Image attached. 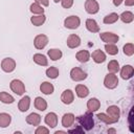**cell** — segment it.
I'll use <instances>...</instances> for the list:
<instances>
[{
  "instance_id": "obj_1",
  "label": "cell",
  "mask_w": 134,
  "mask_h": 134,
  "mask_svg": "<svg viewBox=\"0 0 134 134\" xmlns=\"http://www.w3.org/2000/svg\"><path fill=\"white\" fill-rule=\"evenodd\" d=\"M75 119L77 120L79 125H80L85 131H90V130H92L93 127H94V119H93L92 112L87 111L86 113L76 116Z\"/></svg>"
},
{
  "instance_id": "obj_2",
  "label": "cell",
  "mask_w": 134,
  "mask_h": 134,
  "mask_svg": "<svg viewBox=\"0 0 134 134\" xmlns=\"http://www.w3.org/2000/svg\"><path fill=\"white\" fill-rule=\"evenodd\" d=\"M70 79L74 82H82L87 79V73L80 67H73L70 70Z\"/></svg>"
},
{
  "instance_id": "obj_3",
  "label": "cell",
  "mask_w": 134,
  "mask_h": 134,
  "mask_svg": "<svg viewBox=\"0 0 134 134\" xmlns=\"http://www.w3.org/2000/svg\"><path fill=\"white\" fill-rule=\"evenodd\" d=\"M118 85V77L115 73L109 72L104 79V86L107 89H114Z\"/></svg>"
},
{
  "instance_id": "obj_4",
  "label": "cell",
  "mask_w": 134,
  "mask_h": 134,
  "mask_svg": "<svg viewBox=\"0 0 134 134\" xmlns=\"http://www.w3.org/2000/svg\"><path fill=\"white\" fill-rule=\"evenodd\" d=\"M9 87H10V90L15 92L17 95H23L25 93V85L21 80H18V79L13 80L9 84Z\"/></svg>"
},
{
  "instance_id": "obj_5",
  "label": "cell",
  "mask_w": 134,
  "mask_h": 134,
  "mask_svg": "<svg viewBox=\"0 0 134 134\" xmlns=\"http://www.w3.org/2000/svg\"><path fill=\"white\" fill-rule=\"evenodd\" d=\"M81 25V19L77 16H69L64 20V26L68 29H76Z\"/></svg>"
},
{
  "instance_id": "obj_6",
  "label": "cell",
  "mask_w": 134,
  "mask_h": 134,
  "mask_svg": "<svg viewBox=\"0 0 134 134\" xmlns=\"http://www.w3.org/2000/svg\"><path fill=\"white\" fill-rule=\"evenodd\" d=\"M1 69L6 73L13 72L16 69V61L12 58H4L1 61Z\"/></svg>"
},
{
  "instance_id": "obj_7",
  "label": "cell",
  "mask_w": 134,
  "mask_h": 134,
  "mask_svg": "<svg viewBox=\"0 0 134 134\" xmlns=\"http://www.w3.org/2000/svg\"><path fill=\"white\" fill-rule=\"evenodd\" d=\"M85 10L90 15H95L99 10V4L96 0H86L85 1Z\"/></svg>"
},
{
  "instance_id": "obj_8",
  "label": "cell",
  "mask_w": 134,
  "mask_h": 134,
  "mask_svg": "<svg viewBox=\"0 0 134 134\" xmlns=\"http://www.w3.org/2000/svg\"><path fill=\"white\" fill-rule=\"evenodd\" d=\"M99 38L105 43H113V44H115L119 40V37L116 34L111 32V31H105V32L99 34Z\"/></svg>"
},
{
  "instance_id": "obj_9",
  "label": "cell",
  "mask_w": 134,
  "mask_h": 134,
  "mask_svg": "<svg viewBox=\"0 0 134 134\" xmlns=\"http://www.w3.org/2000/svg\"><path fill=\"white\" fill-rule=\"evenodd\" d=\"M48 44V37L46 35H38L35 37L34 39V46L37 49H43L46 47V45Z\"/></svg>"
},
{
  "instance_id": "obj_10",
  "label": "cell",
  "mask_w": 134,
  "mask_h": 134,
  "mask_svg": "<svg viewBox=\"0 0 134 134\" xmlns=\"http://www.w3.org/2000/svg\"><path fill=\"white\" fill-rule=\"evenodd\" d=\"M61 100L63 104L65 105H70L73 103L74 100V93L72 92V90L70 89H66L62 92L61 94Z\"/></svg>"
},
{
  "instance_id": "obj_11",
  "label": "cell",
  "mask_w": 134,
  "mask_h": 134,
  "mask_svg": "<svg viewBox=\"0 0 134 134\" xmlns=\"http://www.w3.org/2000/svg\"><path fill=\"white\" fill-rule=\"evenodd\" d=\"M66 43H67V46L69 48H71V49L76 48L81 45V38L75 34H71V35L68 36Z\"/></svg>"
},
{
  "instance_id": "obj_12",
  "label": "cell",
  "mask_w": 134,
  "mask_h": 134,
  "mask_svg": "<svg viewBox=\"0 0 134 134\" xmlns=\"http://www.w3.org/2000/svg\"><path fill=\"white\" fill-rule=\"evenodd\" d=\"M120 69V76L122 80H130L134 74V68L131 65H125Z\"/></svg>"
},
{
  "instance_id": "obj_13",
  "label": "cell",
  "mask_w": 134,
  "mask_h": 134,
  "mask_svg": "<svg viewBox=\"0 0 134 134\" xmlns=\"http://www.w3.org/2000/svg\"><path fill=\"white\" fill-rule=\"evenodd\" d=\"M45 124L50 128H55L58 126V115L54 112H49L44 118Z\"/></svg>"
},
{
  "instance_id": "obj_14",
  "label": "cell",
  "mask_w": 134,
  "mask_h": 134,
  "mask_svg": "<svg viewBox=\"0 0 134 134\" xmlns=\"http://www.w3.org/2000/svg\"><path fill=\"white\" fill-rule=\"evenodd\" d=\"M90 57H92V60H93L96 64H102V63H104V62L106 61V53H105L103 50H100V49L94 50V51L90 54Z\"/></svg>"
},
{
  "instance_id": "obj_15",
  "label": "cell",
  "mask_w": 134,
  "mask_h": 134,
  "mask_svg": "<svg viewBox=\"0 0 134 134\" xmlns=\"http://www.w3.org/2000/svg\"><path fill=\"white\" fill-rule=\"evenodd\" d=\"M111 118H113L116 122L118 121V119H119V116H120V110H119V108L117 107V106H115V105H112V106H109L108 108H107V112H106Z\"/></svg>"
},
{
  "instance_id": "obj_16",
  "label": "cell",
  "mask_w": 134,
  "mask_h": 134,
  "mask_svg": "<svg viewBox=\"0 0 134 134\" xmlns=\"http://www.w3.org/2000/svg\"><path fill=\"white\" fill-rule=\"evenodd\" d=\"M25 120H26V122H27L28 125L38 127V126L40 125V122H41V115L38 114V113L32 112V113H30V114H28V115L26 116V119H25Z\"/></svg>"
},
{
  "instance_id": "obj_17",
  "label": "cell",
  "mask_w": 134,
  "mask_h": 134,
  "mask_svg": "<svg viewBox=\"0 0 134 134\" xmlns=\"http://www.w3.org/2000/svg\"><path fill=\"white\" fill-rule=\"evenodd\" d=\"M75 121V116L72 113H65L62 117V126L64 128H70Z\"/></svg>"
},
{
  "instance_id": "obj_18",
  "label": "cell",
  "mask_w": 134,
  "mask_h": 134,
  "mask_svg": "<svg viewBox=\"0 0 134 134\" xmlns=\"http://www.w3.org/2000/svg\"><path fill=\"white\" fill-rule=\"evenodd\" d=\"M30 107V97L28 95H24L18 103V109L20 112H25Z\"/></svg>"
},
{
  "instance_id": "obj_19",
  "label": "cell",
  "mask_w": 134,
  "mask_h": 134,
  "mask_svg": "<svg viewBox=\"0 0 134 134\" xmlns=\"http://www.w3.org/2000/svg\"><path fill=\"white\" fill-rule=\"evenodd\" d=\"M99 107H100V102L96 97H91V98L88 99V102H87V109H88L89 112L93 113V112L97 111L99 109Z\"/></svg>"
},
{
  "instance_id": "obj_20",
  "label": "cell",
  "mask_w": 134,
  "mask_h": 134,
  "mask_svg": "<svg viewBox=\"0 0 134 134\" xmlns=\"http://www.w3.org/2000/svg\"><path fill=\"white\" fill-rule=\"evenodd\" d=\"M75 93H76V95L80 98H85L89 94V89H88L87 86L82 85V84H79V85L75 86Z\"/></svg>"
},
{
  "instance_id": "obj_21",
  "label": "cell",
  "mask_w": 134,
  "mask_h": 134,
  "mask_svg": "<svg viewBox=\"0 0 134 134\" xmlns=\"http://www.w3.org/2000/svg\"><path fill=\"white\" fill-rule=\"evenodd\" d=\"M86 28L92 34H95V32L99 31V26H98L97 22L94 19H90V18L86 20Z\"/></svg>"
},
{
  "instance_id": "obj_22",
  "label": "cell",
  "mask_w": 134,
  "mask_h": 134,
  "mask_svg": "<svg viewBox=\"0 0 134 134\" xmlns=\"http://www.w3.org/2000/svg\"><path fill=\"white\" fill-rule=\"evenodd\" d=\"M75 58L80 63H87L90 60V52L88 50H86V49L80 50V51L76 52Z\"/></svg>"
},
{
  "instance_id": "obj_23",
  "label": "cell",
  "mask_w": 134,
  "mask_h": 134,
  "mask_svg": "<svg viewBox=\"0 0 134 134\" xmlns=\"http://www.w3.org/2000/svg\"><path fill=\"white\" fill-rule=\"evenodd\" d=\"M40 90H41L42 93H44V94H46V95H50V94L53 93L54 87H53V85H52L51 83H49V82H43V83L40 85Z\"/></svg>"
},
{
  "instance_id": "obj_24",
  "label": "cell",
  "mask_w": 134,
  "mask_h": 134,
  "mask_svg": "<svg viewBox=\"0 0 134 134\" xmlns=\"http://www.w3.org/2000/svg\"><path fill=\"white\" fill-rule=\"evenodd\" d=\"M32 60L36 64H38L40 66H47L48 65V60H47L46 55H44L42 53H35L32 57Z\"/></svg>"
},
{
  "instance_id": "obj_25",
  "label": "cell",
  "mask_w": 134,
  "mask_h": 134,
  "mask_svg": "<svg viewBox=\"0 0 134 134\" xmlns=\"http://www.w3.org/2000/svg\"><path fill=\"white\" fill-rule=\"evenodd\" d=\"M45 21H46V16L44 14H42V15H35V16H32L30 18V22L35 26H41V25H43L45 23Z\"/></svg>"
},
{
  "instance_id": "obj_26",
  "label": "cell",
  "mask_w": 134,
  "mask_h": 134,
  "mask_svg": "<svg viewBox=\"0 0 134 134\" xmlns=\"http://www.w3.org/2000/svg\"><path fill=\"white\" fill-rule=\"evenodd\" d=\"M35 108L39 111H45L47 109V102L41 96H37L35 98Z\"/></svg>"
},
{
  "instance_id": "obj_27",
  "label": "cell",
  "mask_w": 134,
  "mask_h": 134,
  "mask_svg": "<svg viewBox=\"0 0 134 134\" xmlns=\"http://www.w3.org/2000/svg\"><path fill=\"white\" fill-rule=\"evenodd\" d=\"M12 122V116L8 113H0V128H6Z\"/></svg>"
},
{
  "instance_id": "obj_28",
  "label": "cell",
  "mask_w": 134,
  "mask_h": 134,
  "mask_svg": "<svg viewBox=\"0 0 134 134\" xmlns=\"http://www.w3.org/2000/svg\"><path fill=\"white\" fill-rule=\"evenodd\" d=\"M47 54H48V57L50 58V60H52V61H58V60H60V59L62 58L63 52H62V50L59 49V48H51V49H49V50L47 51Z\"/></svg>"
},
{
  "instance_id": "obj_29",
  "label": "cell",
  "mask_w": 134,
  "mask_h": 134,
  "mask_svg": "<svg viewBox=\"0 0 134 134\" xmlns=\"http://www.w3.org/2000/svg\"><path fill=\"white\" fill-rule=\"evenodd\" d=\"M46 76L47 77H49V79H51V80H54V79H57L58 76H59V74H60V71H59V69L57 68V67H54V66H50V67H48L47 69H46Z\"/></svg>"
},
{
  "instance_id": "obj_30",
  "label": "cell",
  "mask_w": 134,
  "mask_h": 134,
  "mask_svg": "<svg viewBox=\"0 0 134 134\" xmlns=\"http://www.w3.org/2000/svg\"><path fill=\"white\" fill-rule=\"evenodd\" d=\"M0 102L3 104H13L15 102V98L9 93L2 91V92H0Z\"/></svg>"
},
{
  "instance_id": "obj_31",
  "label": "cell",
  "mask_w": 134,
  "mask_h": 134,
  "mask_svg": "<svg viewBox=\"0 0 134 134\" xmlns=\"http://www.w3.org/2000/svg\"><path fill=\"white\" fill-rule=\"evenodd\" d=\"M119 19L124 22V23H131L134 20V15L132 12L130 10H126L124 13H121V15L119 16Z\"/></svg>"
},
{
  "instance_id": "obj_32",
  "label": "cell",
  "mask_w": 134,
  "mask_h": 134,
  "mask_svg": "<svg viewBox=\"0 0 134 134\" xmlns=\"http://www.w3.org/2000/svg\"><path fill=\"white\" fill-rule=\"evenodd\" d=\"M29 10H30L34 15H42V14H44V8H43V6L40 5V4L37 3V2H34V3L30 4Z\"/></svg>"
},
{
  "instance_id": "obj_33",
  "label": "cell",
  "mask_w": 134,
  "mask_h": 134,
  "mask_svg": "<svg viewBox=\"0 0 134 134\" xmlns=\"http://www.w3.org/2000/svg\"><path fill=\"white\" fill-rule=\"evenodd\" d=\"M118 19H119V16H118L116 13H111V14H109V15H107V16L104 17L103 22H104L105 24H113V23H115Z\"/></svg>"
},
{
  "instance_id": "obj_34",
  "label": "cell",
  "mask_w": 134,
  "mask_h": 134,
  "mask_svg": "<svg viewBox=\"0 0 134 134\" xmlns=\"http://www.w3.org/2000/svg\"><path fill=\"white\" fill-rule=\"evenodd\" d=\"M96 117L100 120V121H103V122H105V124H107V125H112V124H115L116 121L113 119V118H111L107 113H97L96 114Z\"/></svg>"
},
{
  "instance_id": "obj_35",
  "label": "cell",
  "mask_w": 134,
  "mask_h": 134,
  "mask_svg": "<svg viewBox=\"0 0 134 134\" xmlns=\"http://www.w3.org/2000/svg\"><path fill=\"white\" fill-rule=\"evenodd\" d=\"M105 50H106V52H107L108 54H110V55H115V54L118 53V48H117V46H116L115 44H113V43H106V44H105Z\"/></svg>"
},
{
  "instance_id": "obj_36",
  "label": "cell",
  "mask_w": 134,
  "mask_h": 134,
  "mask_svg": "<svg viewBox=\"0 0 134 134\" xmlns=\"http://www.w3.org/2000/svg\"><path fill=\"white\" fill-rule=\"evenodd\" d=\"M108 71L111 72V73H117L119 71V63L116 61V60H111L109 63H108Z\"/></svg>"
},
{
  "instance_id": "obj_37",
  "label": "cell",
  "mask_w": 134,
  "mask_h": 134,
  "mask_svg": "<svg viewBox=\"0 0 134 134\" xmlns=\"http://www.w3.org/2000/svg\"><path fill=\"white\" fill-rule=\"evenodd\" d=\"M122 51L128 57L133 55V53H134V45H133V43H127L126 45H124Z\"/></svg>"
},
{
  "instance_id": "obj_38",
  "label": "cell",
  "mask_w": 134,
  "mask_h": 134,
  "mask_svg": "<svg viewBox=\"0 0 134 134\" xmlns=\"http://www.w3.org/2000/svg\"><path fill=\"white\" fill-rule=\"evenodd\" d=\"M36 134H48L49 133V129H47L46 127H43V126H38L36 131H35Z\"/></svg>"
},
{
  "instance_id": "obj_39",
  "label": "cell",
  "mask_w": 134,
  "mask_h": 134,
  "mask_svg": "<svg viewBox=\"0 0 134 134\" xmlns=\"http://www.w3.org/2000/svg\"><path fill=\"white\" fill-rule=\"evenodd\" d=\"M128 120H129V128H130V131H131V132H134V129H133V109H131L130 112H129Z\"/></svg>"
},
{
  "instance_id": "obj_40",
  "label": "cell",
  "mask_w": 134,
  "mask_h": 134,
  "mask_svg": "<svg viewBox=\"0 0 134 134\" xmlns=\"http://www.w3.org/2000/svg\"><path fill=\"white\" fill-rule=\"evenodd\" d=\"M61 4L64 8H70L73 5V0H61Z\"/></svg>"
},
{
  "instance_id": "obj_41",
  "label": "cell",
  "mask_w": 134,
  "mask_h": 134,
  "mask_svg": "<svg viewBox=\"0 0 134 134\" xmlns=\"http://www.w3.org/2000/svg\"><path fill=\"white\" fill-rule=\"evenodd\" d=\"M68 133H80V134H83L84 133V129L81 127V126H77L75 129H70L67 131Z\"/></svg>"
},
{
  "instance_id": "obj_42",
  "label": "cell",
  "mask_w": 134,
  "mask_h": 134,
  "mask_svg": "<svg viewBox=\"0 0 134 134\" xmlns=\"http://www.w3.org/2000/svg\"><path fill=\"white\" fill-rule=\"evenodd\" d=\"M35 2L39 3L42 6H48L49 5V0H35Z\"/></svg>"
},
{
  "instance_id": "obj_43",
  "label": "cell",
  "mask_w": 134,
  "mask_h": 134,
  "mask_svg": "<svg viewBox=\"0 0 134 134\" xmlns=\"http://www.w3.org/2000/svg\"><path fill=\"white\" fill-rule=\"evenodd\" d=\"M125 1V4L127 6H133L134 5V0H124Z\"/></svg>"
},
{
  "instance_id": "obj_44",
  "label": "cell",
  "mask_w": 134,
  "mask_h": 134,
  "mask_svg": "<svg viewBox=\"0 0 134 134\" xmlns=\"http://www.w3.org/2000/svg\"><path fill=\"white\" fill-rule=\"evenodd\" d=\"M122 2H124V0H113V4H114L115 6H119Z\"/></svg>"
},
{
  "instance_id": "obj_45",
  "label": "cell",
  "mask_w": 134,
  "mask_h": 134,
  "mask_svg": "<svg viewBox=\"0 0 134 134\" xmlns=\"http://www.w3.org/2000/svg\"><path fill=\"white\" fill-rule=\"evenodd\" d=\"M67 134V131H61V130H59V131H55L54 132V134Z\"/></svg>"
},
{
  "instance_id": "obj_46",
  "label": "cell",
  "mask_w": 134,
  "mask_h": 134,
  "mask_svg": "<svg viewBox=\"0 0 134 134\" xmlns=\"http://www.w3.org/2000/svg\"><path fill=\"white\" fill-rule=\"evenodd\" d=\"M107 132H108V133H116V130H115V129H108Z\"/></svg>"
},
{
  "instance_id": "obj_47",
  "label": "cell",
  "mask_w": 134,
  "mask_h": 134,
  "mask_svg": "<svg viewBox=\"0 0 134 134\" xmlns=\"http://www.w3.org/2000/svg\"><path fill=\"white\" fill-rule=\"evenodd\" d=\"M59 1H61V0H53V2H54V3H58Z\"/></svg>"
}]
</instances>
